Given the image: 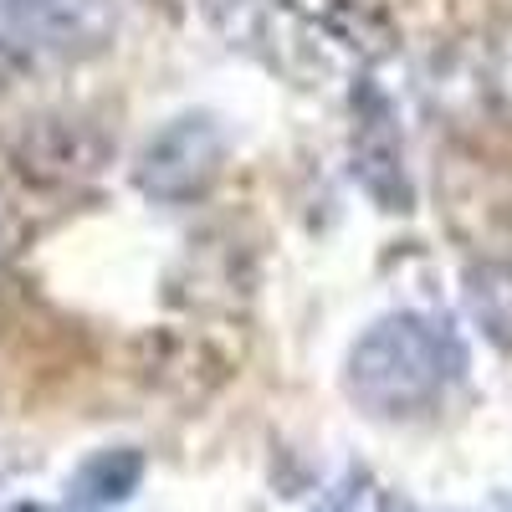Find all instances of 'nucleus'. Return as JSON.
Listing matches in <instances>:
<instances>
[{"mask_svg": "<svg viewBox=\"0 0 512 512\" xmlns=\"http://www.w3.org/2000/svg\"><path fill=\"white\" fill-rule=\"evenodd\" d=\"M384 512H410V507H405L400 497H390V502H384Z\"/></svg>", "mask_w": 512, "mask_h": 512, "instance_id": "nucleus-12", "label": "nucleus"}, {"mask_svg": "<svg viewBox=\"0 0 512 512\" xmlns=\"http://www.w3.org/2000/svg\"><path fill=\"white\" fill-rule=\"evenodd\" d=\"M11 512H47V507H36V502H21V507H11Z\"/></svg>", "mask_w": 512, "mask_h": 512, "instance_id": "nucleus-13", "label": "nucleus"}, {"mask_svg": "<svg viewBox=\"0 0 512 512\" xmlns=\"http://www.w3.org/2000/svg\"><path fill=\"white\" fill-rule=\"evenodd\" d=\"M441 210L461 241H477V251L492 256V241L512 236V180L492 159H477L472 149H446Z\"/></svg>", "mask_w": 512, "mask_h": 512, "instance_id": "nucleus-6", "label": "nucleus"}, {"mask_svg": "<svg viewBox=\"0 0 512 512\" xmlns=\"http://www.w3.org/2000/svg\"><path fill=\"white\" fill-rule=\"evenodd\" d=\"M205 26L216 31L226 47L241 57L272 67L277 77L313 88L328 77V36L308 21V11H297L292 0H195Z\"/></svg>", "mask_w": 512, "mask_h": 512, "instance_id": "nucleus-2", "label": "nucleus"}, {"mask_svg": "<svg viewBox=\"0 0 512 512\" xmlns=\"http://www.w3.org/2000/svg\"><path fill=\"white\" fill-rule=\"evenodd\" d=\"M226 134L210 113H180L144 139L134 159V190L154 205H190L221 180Z\"/></svg>", "mask_w": 512, "mask_h": 512, "instance_id": "nucleus-4", "label": "nucleus"}, {"mask_svg": "<svg viewBox=\"0 0 512 512\" xmlns=\"http://www.w3.org/2000/svg\"><path fill=\"white\" fill-rule=\"evenodd\" d=\"M461 344L441 318L390 313L349 349L344 390L369 415H420L461 379Z\"/></svg>", "mask_w": 512, "mask_h": 512, "instance_id": "nucleus-1", "label": "nucleus"}, {"mask_svg": "<svg viewBox=\"0 0 512 512\" xmlns=\"http://www.w3.org/2000/svg\"><path fill=\"white\" fill-rule=\"evenodd\" d=\"M108 154H113V139L103 134L98 123L41 113V118H26L6 139V149H0V169H6V180L16 190L47 200V195L82 190L108 164Z\"/></svg>", "mask_w": 512, "mask_h": 512, "instance_id": "nucleus-3", "label": "nucleus"}, {"mask_svg": "<svg viewBox=\"0 0 512 512\" xmlns=\"http://www.w3.org/2000/svg\"><path fill=\"white\" fill-rule=\"evenodd\" d=\"M359 487H364V472H354V477H344L333 492H328V502L318 507V512H354L359 507Z\"/></svg>", "mask_w": 512, "mask_h": 512, "instance_id": "nucleus-11", "label": "nucleus"}, {"mask_svg": "<svg viewBox=\"0 0 512 512\" xmlns=\"http://www.w3.org/2000/svg\"><path fill=\"white\" fill-rule=\"evenodd\" d=\"M349 164H354V180L364 185V195L379 210H395V216L415 210V185L405 169V139H400L395 103L369 77H359L349 93Z\"/></svg>", "mask_w": 512, "mask_h": 512, "instance_id": "nucleus-5", "label": "nucleus"}, {"mask_svg": "<svg viewBox=\"0 0 512 512\" xmlns=\"http://www.w3.org/2000/svg\"><path fill=\"white\" fill-rule=\"evenodd\" d=\"M0 16L31 31L41 47L98 52L118 31V0H0Z\"/></svg>", "mask_w": 512, "mask_h": 512, "instance_id": "nucleus-7", "label": "nucleus"}, {"mask_svg": "<svg viewBox=\"0 0 512 512\" xmlns=\"http://www.w3.org/2000/svg\"><path fill=\"white\" fill-rule=\"evenodd\" d=\"M461 292L482 338L497 344L502 354H512V262L507 256H477L461 277Z\"/></svg>", "mask_w": 512, "mask_h": 512, "instance_id": "nucleus-8", "label": "nucleus"}, {"mask_svg": "<svg viewBox=\"0 0 512 512\" xmlns=\"http://www.w3.org/2000/svg\"><path fill=\"white\" fill-rule=\"evenodd\" d=\"M144 482V451L134 446H113V451H98L77 466L72 477V497L82 507H118L134 497V487Z\"/></svg>", "mask_w": 512, "mask_h": 512, "instance_id": "nucleus-9", "label": "nucleus"}, {"mask_svg": "<svg viewBox=\"0 0 512 512\" xmlns=\"http://www.w3.org/2000/svg\"><path fill=\"white\" fill-rule=\"evenodd\" d=\"M26 200H31L26 190H16L6 175H0V267H6L36 231V221L26 216Z\"/></svg>", "mask_w": 512, "mask_h": 512, "instance_id": "nucleus-10", "label": "nucleus"}, {"mask_svg": "<svg viewBox=\"0 0 512 512\" xmlns=\"http://www.w3.org/2000/svg\"><path fill=\"white\" fill-rule=\"evenodd\" d=\"M482 512H512V507H482Z\"/></svg>", "mask_w": 512, "mask_h": 512, "instance_id": "nucleus-14", "label": "nucleus"}]
</instances>
